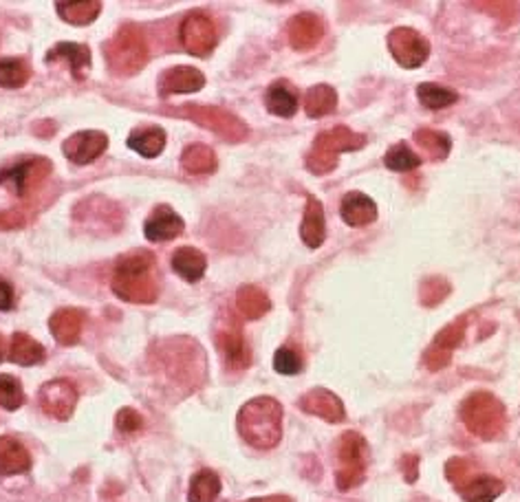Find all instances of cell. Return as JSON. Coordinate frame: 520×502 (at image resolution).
<instances>
[{"instance_id":"1","label":"cell","mask_w":520,"mask_h":502,"mask_svg":"<svg viewBox=\"0 0 520 502\" xmlns=\"http://www.w3.org/2000/svg\"><path fill=\"white\" fill-rule=\"evenodd\" d=\"M157 260L146 249L126 254L113 274V291L117 298L133 304H153L159 295Z\"/></svg>"},{"instance_id":"2","label":"cell","mask_w":520,"mask_h":502,"mask_svg":"<svg viewBox=\"0 0 520 502\" xmlns=\"http://www.w3.org/2000/svg\"><path fill=\"white\" fill-rule=\"evenodd\" d=\"M238 432L252 448H276L283 439V405L272 396L252 399L238 413Z\"/></svg>"},{"instance_id":"3","label":"cell","mask_w":520,"mask_h":502,"mask_svg":"<svg viewBox=\"0 0 520 502\" xmlns=\"http://www.w3.org/2000/svg\"><path fill=\"white\" fill-rule=\"evenodd\" d=\"M108 69L115 75L130 78L139 73L148 62V44L137 24H124L104 47Z\"/></svg>"},{"instance_id":"4","label":"cell","mask_w":520,"mask_h":502,"mask_svg":"<svg viewBox=\"0 0 520 502\" xmlns=\"http://www.w3.org/2000/svg\"><path fill=\"white\" fill-rule=\"evenodd\" d=\"M465 428L483 441H494L503 434L507 425V410L503 401L489 393L469 395L461 405Z\"/></svg>"},{"instance_id":"5","label":"cell","mask_w":520,"mask_h":502,"mask_svg":"<svg viewBox=\"0 0 520 502\" xmlns=\"http://www.w3.org/2000/svg\"><path fill=\"white\" fill-rule=\"evenodd\" d=\"M367 144V137L359 133H353L351 128L338 126L333 130H324L318 135L311 153L307 157V168L313 174H329L338 165V157L342 153H353Z\"/></svg>"},{"instance_id":"6","label":"cell","mask_w":520,"mask_h":502,"mask_svg":"<svg viewBox=\"0 0 520 502\" xmlns=\"http://www.w3.org/2000/svg\"><path fill=\"white\" fill-rule=\"evenodd\" d=\"M168 113L177 115V117H188L192 122H197L203 128H209L212 133H217L218 137H223L225 142H245L247 139V126H245L237 115H232L229 110L218 108V107H197V104H183V107L168 108Z\"/></svg>"},{"instance_id":"7","label":"cell","mask_w":520,"mask_h":502,"mask_svg":"<svg viewBox=\"0 0 520 502\" xmlns=\"http://www.w3.org/2000/svg\"><path fill=\"white\" fill-rule=\"evenodd\" d=\"M367 459H368V445L362 434L358 432H347L338 443V487L342 491L353 489V487L362 485L367 479Z\"/></svg>"},{"instance_id":"8","label":"cell","mask_w":520,"mask_h":502,"mask_svg":"<svg viewBox=\"0 0 520 502\" xmlns=\"http://www.w3.org/2000/svg\"><path fill=\"white\" fill-rule=\"evenodd\" d=\"M49 174H51V162L42 157H33L12 165V168H5L0 172V185H5L16 197H27L40 183H44Z\"/></svg>"},{"instance_id":"9","label":"cell","mask_w":520,"mask_h":502,"mask_svg":"<svg viewBox=\"0 0 520 502\" xmlns=\"http://www.w3.org/2000/svg\"><path fill=\"white\" fill-rule=\"evenodd\" d=\"M388 49L404 69H419L430 55L428 40L410 27H397L388 33Z\"/></svg>"},{"instance_id":"10","label":"cell","mask_w":520,"mask_h":502,"mask_svg":"<svg viewBox=\"0 0 520 502\" xmlns=\"http://www.w3.org/2000/svg\"><path fill=\"white\" fill-rule=\"evenodd\" d=\"M179 38H181L183 49L188 53L197 55V58H205L217 47V27L203 12H192L181 23Z\"/></svg>"},{"instance_id":"11","label":"cell","mask_w":520,"mask_h":502,"mask_svg":"<svg viewBox=\"0 0 520 502\" xmlns=\"http://www.w3.org/2000/svg\"><path fill=\"white\" fill-rule=\"evenodd\" d=\"M40 408L44 414L53 416L58 421L71 419L75 404H78V390L71 381L67 379H53L40 388Z\"/></svg>"},{"instance_id":"12","label":"cell","mask_w":520,"mask_h":502,"mask_svg":"<svg viewBox=\"0 0 520 502\" xmlns=\"http://www.w3.org/2000/svg\"><path fill=\"white\" fill-rule=\"evenodd\" d=\"M217 349L232 370H243L249 366V349L245 344L241 326L234 318L217 329Z\"/></svg>"},{"instance_id":"13","label":"cell","mask_w":520,"mask_h":502,"mask_svg":"<svg viewBox=\"0 0 520 502\" xmlns=\"http://www.w3.org/2000/svg\"><path fill=\"white\" fill-rule=\"evenodd\" d=\"M108 145V137L98 130H87V133H75L73 137H69L62 145V153L69 162L78 165L93 163L95 159H99L104 154Z\"/></svg>"},{"instance_id":"14","label":"cell","mask_w":520,"mask_h":502,"mask_svg":"<svg viewBox=\"0 0 520 502\" xmlns=\"http://www.w3.org/2000/svg\"><path fill=\"white\" fill-rule=\"evenodd\" d=\"M300 408L309 414H316L320 419L329 421V423H342L344 416V404L339 401L338 395H333L327 388H313L300 399Z\"/></svg>"},{"instance_id":"15","label":"cell","mask_w":520,"mask_h":502,"mask_svg":"<svg viewBox=\"0 0 520 502\" xmlns=\"http://www.w3.org/2000/svg\"><path fill=\"white\" fill-rule=\"evenodd\" d=\"M463 335H465V320H459V322L448 324L446 329H443L441 333L434 338L432 346L428 349V353H426L428 368L439 370V368H443V366H448L450 355H452V350L457 349L459 344H461Z\"/></svg>"},{"instance_id":"16","label":"cell","mask_w":520,"mask_h":502,"mask_svg":"<svg viewBox=\"0 0 520 502\" xmlns=\"http://www.w3.org/2000/svg\"><path fill=\"white\" fill-rule=\"evenodd\" d=\"M205 87V75L194 67L168 69L159 78V95L168 98L174 93H197Z\"/></svg>"},{"instance_id":"17","label":"cell","mask_w":520,"mask_h":502,"mask_svg":"<svg viewBox=\"0 0 520 502\" xmlns=\"http://www.w3.org/2000/svg\"><path fill=\"white\" fill-rule=\"evenodd\" d=\"M324 33V24L316 14H298L289 20V42L298 51H309L320 42Z\"/></svg>"},{"instance_id":"18","label":"cell","mask_w":520,"mask_h":502,"mask_svg":"<svg viewBox=\"0 0 520 502\" xmlns=\"http://www.w3.org/2000/svg\"><path fill=\"white\" fill-rule=\"evenodd\" d=\"M183 218L177 212H172L170 208H157L153 214L148 216L146 225H144V234H146L148 240H157V243H163V240H172L177 238L179 234L183 232Z\"/></svg>"},{"instance_id":"19","label":"cell","mask_w":520,"mask_h":502,"mask_svg":"<svg viewBox=\"0 0 520 502\" xmlns=\"http://www.w3.org/2000/svg\"><path fill=\"white\" fill-rule=\"evenodd\" d=\"M339 214H342L344 223L351 225V228H364V225H371L377 220V205L367 194L348 192L342 199V205H339Z\"/></svg>"},{"instance_id":"20","label":"cell","mask_w":520,"mask_h":502,"mask_svg":"<svg viewBox=\"0 0 520 502\" xmlns=\"http://www.w3.org/2000/svg\"><path fill=\"white\" fill-rule=\"evenodd\" d=\"M300 238L309 249L322 247L324 238H327V223H324V209L318 199H309L307 208H304L302 225H300Z\"/></svg>"},{"instance_id":"21","label":"cell","mask_w":520,"mask_h":502,"mask_svg":"<svg viewBox=\"0 0 520 502\" xmlns=\"http://www.w3.org/2000/svg\"><path fill=\"white\" fill-rule=\"evenodd\" d=\"M82 326L84 313L78 309H60L49 320V329H51L53 338L64 346L78 344L79 335H82Z\"/></svg>"},{"instance_id":"22","label":"cell","mask_w":520,"mask_h":502,"mask_svg":"<svg viewBox=\"0 0 520 502\" xmlns=\"http://www.w3.org/2000/svg\"><path fill=\"white\" fill-rule=\"evenodd\" d=\"M32 467V456L20 441L12 436H0V474H24Z\"/></svg>"},{"instance_id":"23","label":"cell","mask_w":520,"mask_h":502,"mask_svg":"<svg viewBox=\"0 0 520 502\" xmlns=\"http://www.w3.org/2000/svg\"><path fill=\"white\" fill-rule=\"evenodd\" d=\"M58 58L67 60L75 79H84L87 78L88 69H91V49H88L87 44L60 42L51 53H47V62H53V60Z\"/></svg>"},{"instance_id":"24","label":"cell","mask_w":520,"mask_h":502,"mask_svg":"<svg viewBox=\"0 0 520 502\" xmlns=\"http://www.w3.org/2000/svg\"><path fill=\"white\" fill-rule=\"evenodd\" d=\"M505 491V485L498 479L488 474H474L472 479L465 483L459 494L463 496L465 502H494Z\"/></svg>"},{"instance_id":"25","label":"cell","mask_w":520,"mask_h":502,"mask_svg":"<svg viewBox=\"0 0 520 502\" xmlns=\"http://www.w3.org/2000/svg\"><path fill=\"white\" fill-rule=\"evenodd\" d=\"M205 267H208V260L199 249L181 247L172 254L174 274H179L188 283H199L203 278Z\"/></svg>"},{"instance_id":"26","label":"cell","mask_w":520,"mask_h":502,"mask_svg":"<svg viewBox=\"0 0 520 502\" xmlns=\"http://www.w3.org/2000/svg\"><path fill=\"white\" fill-rule=\"evenodd\" d=\"M265 104H267L269 113L278 115V117H292L298 110V93L287 82H276L267 88Z\"/></svg>"},{"instance_id":"27","label":"cell","mask_w":520,"mask_h":502,"mask_svg":"<svg viewBox=\"0 0 520 502\" xmlns=\"http://www.w3.org/2000/svg\"><path fill=\"white\" fill-rule=\"evenodd\" d=\"M58 14L64 23L84 27L91 24L95 18L102 14V3L99 0H78V3H58Z\"/></svg>"},{"instance_id":"28","label":"cell","mask_w":520,"mask_h":502,"mask_svg":"<svg viewBox=\"0 0 520 502\" xmlns=\"http://www.w3.org/2000/svg\"><path fill=\"white\" fill-rule=\"evenodd\" d=\"M181 165L190 174L214 172V170H217V154L205 144L188 145L181 154Z\"/></svg>"},{"instance_id":"29","label":"cell","mask_w":520,"mask_h":502,"mask_svg":"<svg viewBox=\"0 0 520 502\" xmlns=\"http://www.w3.org/2000/svg\"><path fill=\"white\" fill-rule=\"evenodd\" d=\"M414 142L426 153L430 162H441V159L448 157L450 150H452V139H450L446 133H439V130H417V133H414Z\"/></svg>"},{"instance_id":"30","label":"cell","mask_w":520,"mask_h":502,"mask_svg":"<svg viewBox=\"0 0 520 502\" xmlns=\"http://www.w3.org/2000/svg\"><path fill=\"white\" fill-rule=\"evenodd\" d=\"M237 306H238V311H241L243 318L258 320V318H263L269 309H272V302H269V298L265 295V291L247 284V287L238 289Z\"/></svg>"},{"instance_id":"31","label":"cell","mask_w":520,"mask_h":502,"mask_svg":"<svg viewBox=\"0 0 520 502\" xmlns=\"http://www.w3.org/2000/svg\"><path fill=\"white\" fill-rule=\"evenodd\" d=\"M128 145L133 150H137V153L146 159L159 157L163 145H166V133H163L162 128L135 130V133L128 137Z\"/></svg>"},{"instance_id":"32","label":"cell","mask_w":520,"mask_h":502,"mask_svg":"<svg viewBox=\"0 0 520 502\" xmlns=\"http://www.w3.org/2000/svg\"><path fill=\"white\" fill-rule=\"evenodd\" d=\"M221 494V479L214 471L201 469L190 480L188 500L190 502H214Z\"/></svg>"},{"instance_id":"33","label":"cell","mask_w":520,"mask_h":502,"mask_svg":"<svg viewBox=\"0 0 520 502\" xmlns=\"http://www.w3.org/2000/svg\"><path fill=\"white\" fill-rule=\"evenodd\" d=\"M338 107V93L329 84H318V87L309 88L307 98H304V110L309 117L318 119L329 115Z\"/></svg>"},{"instance_id":"34","label":"cell","mask_w":520,"mask_h":502,"mask_svg":"<svg viewBox=\"0 0 520 502\" xmlns=\"http://www.w3.org/2000/svg\"><path fill=\"white\" fill-rule=\"evenodd\" d=\"M44 349L42 344H38L36 339H32L29 335L16 333L12 338V350H9V358L16 361L20 366H36L40 361H44Z\"/></svg>"},{"instance_id":"35","label":"cell","mask_w":520,"mask_h":502,"mask_svg":"<svg viewBox=\"0 0 520 502\" xmlns=\"http://www.w3.org/2000/svg\"><path fill=\"white\" fill-rule=\"evenodd\" d=\"M417 98L423 107L430 110H441L452 107L459 99V95L454 90H450L446 87H439V84H419L417 87Z\"/></svg>"},{"instance_id":"36","label":"cell","mask_w":520,"mask_h":502,"mask_svg":"<svg viewBox=\"0 0 520 502\" xmlns=\"http://www.w3.org/2000/svg\"><path fill=\"white\" fill-rule=\"evenodd\" d=\"M384 163H386V168L393 170V172H410V170L422 165V157H419L414 150H410L408 144L402 142L390 145L386 157H384Z\"/></svg>"},{"instance_id":"37","label":"cell","mask_w":520,"mask_h":502,"mask_svg":"<svg viewBox=\"0 0 520 502\" xmlns=\"http://www.w3.org/2000/svg\"><path fill=\"white\" fill-rule=\"evenodd\" d=\"M29 71L27 62L20 58H5L0 60V87L3 88H20L27 84Z\"/></svg>"},{"instance_id":"38","label":"cell","mask_w":520,"mask_h":502,"mask_svg":"<svg viewBox=\"0 0 520 502\" xmlns=\"http://www.w3.org/2000/svg\"><path fill=\"white\" fill-rule=\"evenodd\" d=\"M24 404L23 386L16 376L0 375V408L18 410Z\"/></svg>"},{"instance_id":"39","label":"cell","mask_w":520,"mask_h":502,"mask_svg":"<svg viewBox=\"0 0 520 502\" xmlns=\"http://www.w3.org/2000/svg\"><path fill=\"white\" fill-rule=\"evenodd\" d=\"M274 368L280 375H296L302 370V358L293 349H280L274 355Z\"/></svg>"},{"instance_id":"40","label":"cell","mask_w":520,"mask_h":502,"mask_svg":"<svg viewBox=\"0 0 520 502\" xmlns=\"http://www.w3.org/2000/svg\"><path fill=\"white\" fill-rule=\"evenodd\" d=\"M446 476L450 483L457 487V491H459L474 476V465L469 463L468 459H452V460H448V465H446Z\"/></svg>"},{"instance_id":"41","label":"cell","mask_w":520,"mask_h":502,"mask_svg":"<svg viewBox=\"0 0 520 502\" xmlns=\"http://www.w3.org/2000/svg\"><path fill=\"white\" fill-rule=\"evenodd\" d=\"M450 291V284L446 283L443 278H430L426 283L422 284V291H419V295H422V302L426 306H434L441 302L443 298L448 295Z\"/></svg>"},{"instance_id":"42","label":"cell","mask_w":520,"mask_h":502,"mask_svg":"<svg viewBox=\"0 0 520 502\" xmlns=\"http://www.w3.org/2000/svg\"><path fill=\"white\" fill-rule=\"evenodd\" d=\"M115 423H117L119 432H124V434H133V432H137L142 428V416L139 413H135L133 408H124L117 413V419H115Z\"/></svg>"},{"instance_id":"43","label":"cell","mask_w":520,"mask_h":502,"mask_svg":"<svg viewBox=\"0 0 520 502\" xmlns=\"http://www.w3.org/2000/svg\"><path fill=\"white\" fill-rule=\"evenodd\" d=\"M24 223H27V218H24L20 212H14V209H9V212H0V229H18V228H23Z\"/></svg>"},{"instance_id":"44","label":"cell","mask_w":520,"mask_h":502,"mask_svg":"<svg viewBox=\"0 0 520 502\" xmlns=\"http://www.w3.org/2000/svg\"><path fill=\"white\" fill-rule=\"evenodd\" d=\"M14 306V289L7 280L0 278V311H9Z\"/></svg>"},{"instance_id":"45","label":"cell","mask_w":520,"mask_h":502,"mask_svg":"<svg viewBox=\"0 0 520 502\" xmlns=\"http://www.w3.org/2000/svg\"><path fill=\"white\" fill-rule=\"evenodd\" d=\"M417 465H419L417 456H404V459H402V467L406 469V479L410 480V483H413L414 476H417V474H414V467H417Z\"/></svg>"},{"instance_id":"46","label":"cell","mask_w":520,"mask_h":502,"mask_svg":"<svg viewBox=\"0 0 520 502\" xmlns=\"http://www.w3.org/2000/svg\"><path fill=\"white\" fill-rule=\"evenodd\" d=\"M247 502H289L287 498H263V500H247Z\"/></svg>"},{"instance_id":"47","label":"cell","mask_w":520,"mask_h":502,"mask_svg":"<svg viewBox=\"0 0 520 502\" xmlns=\"http://www.w3.org/2000/svg\"><path fill=\"white\" fill-rule=\"evenodd\" d=\"M0 359H3V338H0Z\"/></svg>"}]
</instances>
